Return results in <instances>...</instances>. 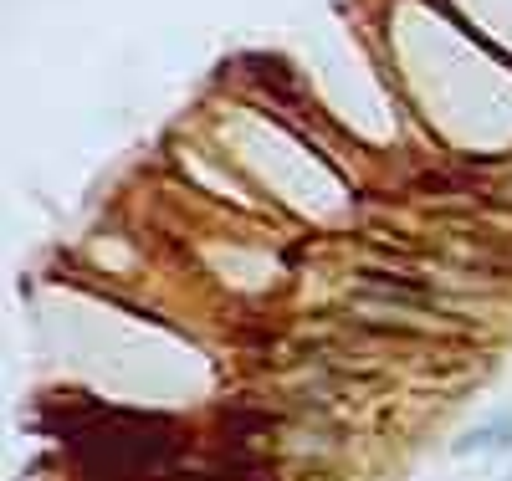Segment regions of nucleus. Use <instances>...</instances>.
<instances>
[{
    "label": "nucleus",
    "instance_id": "2",
    "mask_svg": "<svg viewBox=\"0 0 512 481\" xmlns=\"http://www.w3.org/2000/svg\"><path fill=\"white\" fill-rule=\"evenodd\" d=\"M507 481H512V476H507Z\"/></svg>",
    "mask_w": 512,
    "mask_h": 481
},
{
    "label": "nucleus",
    "instance_id": "1",
    "mask_svg": "<svg viewBox=\"0 0 512 481\" xmlns=\"http://www.w3.org/2000/svg\"><path fill=\"white\" fill-rule=\"evenodd\" d=\"M456 456H482V451H512V410H502V415H492V420H482V425H472L461 435V441L451 446Z\"/></svg>",
    "mask_w": 512,
    "mask_h": 481
}]
</instances>
